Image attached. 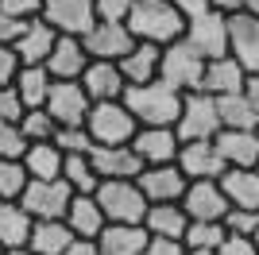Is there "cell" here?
I'll return each mask as SVG.
<instances>
[{"mask_svg": "<svg viewBox=\"0 0 259 255\" xmlns=\"http://www.w3.org/2000/svg\"><path fill=\"white\" fill-rule=\"evenodd\" d=\"M89 162H93V170L101 178H140L143 166H147L132 143H93Z\"/></svg>", "mask_w": 259, "mask_h": 255, "instance_id": "cell-11", "label": "cell"}, {"mask_svg": "<svg viewBox=\"0 0 259 255\" xmlns=\"http://www.w3.org/2000/svg\"><path fill=\"white\" fill-rule=\"evenodd\" d=\"M66 255H105L97 240H85V236H74V244L66 247Z\"/></svg>", "mask_w": 259, "mask_h": 255, "instance_id": "cell-47", "label": "cell"}, {"mask_svg": "<svg viewBox=\"0 0 259 255\" xmlns=\"http://www.w3.org/2000/svg\"><path fill=\"white\" fill-rule=\"evenodd\" d=\"M178 8H182V16L190 20V16H201V12H209L213 8V0H174Z\"/></svg>", "mask_w": 259, "mask_h": 255, "instance_id": "cell-48", "label": "cell"}, {"mask_svg": "<svg viewBox=\"0 0 259 255\" xmlns=\"http://www.w3.org/2000/svg\"><path fill=\"white\" fill-rule=\"evenodd\" d=\"M23 23H27V20H16L12 12L0 8V42H16V39H20V31H23Z\"/></svg>", "mask_w": 259, "mask_h": 255, "instance_id": "cell-46", "label": "cell"}, {"mask_svg": "<svg viewBox=\"0 0 259 255\" xmlns=\"http://www.w3.org/2000/svg\"><path fill=\"white\" fill-rule=\"evenodd\" d=\"M147 240H151V232L143 224H116V221H108L105 232L97 236L105 255H143Z\"/></svg>", "mask_w": 259, "mask_h": 255, "instance_id": "cell-26", "label": "cell"}, {"mask_svg": "<svg viewBox=\"0 0 259 255\" xmlns=\"http://www.w3.org/2000/svg\"><path fill=\"white\" fill-rule=\"evenodd\" d=\"M27 182H31V174H27L23 159H0V201H20Z\"/></svg>", "mask_w": 259, "mask_h": 255, "instance_id": "cell-35", "label": "cell"}, {"mask_svg": "<svg viewBox=\"0 0 259 255\" xmlns=\"http://www.w3.org/2000/svg\"><path fill=\"white\" fill-rule=\"evenodd\" d=\"M217 108H221V124L225 128H251V132H259V108L251 105L248 93L217 97Z\"/></svg>", "mask_w": 259, "mask_h": 255, "instance_id": "cell-32", "label": "cell"}, {"mask_svg": "<svg viewBox=\"0 0 259 255\" xmlns=\"http://www.w3.org/2000/svg\"><path fill=\"white\" fill-rule=\"evenodd\" d=\"M244 12H248V16H255V20H259V0H244Z\"/></svg>", "mask_w": 259, "mask_h": 255, "instance_id": "cell-51", "label": "cell"}, {"mask_svg": "<svg viewBox=\"0 0 259 255\" xmlns=\"http://www.w3.org/2000/svg\"><path fill=\"white\" fill-rule=\"evenodd\" d=\"M182 97L186 93H178V89H170L162 77H155V81H143V85H128L120 101L136 112L140 124H147V128H174L178 116H182Z\"/></svg>", "mask_w": 259, "mask_h": 255, "instance_id": "cell-2", "label": "cell"}, {"mask_svg": "<svg viewBox=\"0 0 259 255\" xmlns=\"http://www.w3.org/2000/svg\"><path fill=\"white\" fill-rule=\"evenodd\" d=\"M27 105H23V97L16 85H0V124H20Z\"/></svg>", "mask_w": 259, "mask_h": 255, "instance_id": "cell-39", "label": "cell"}, {"mask_svg": "<svg viewBox=\"0 0 259 255\" xmlns=\"http://www.w3.org/2000/svg\"><path fill=\"white\" fill-rule=\"evenodd\" d=\"M178 166H182V174L190 182L197 178H221L228 170V162L221 159V151H217L213 139H190V143H182V151H178Z\"/></svg>", "mask_w": 259, "mask_h": 255, "instance_id": "cell-16", "label": "cell"}, {"mask_svg": "<svg viewBox=\"0 0 259 255\" xmlns=\"http://www.w3.org/2000/svg\"><path fill=\"white\" fill-rule=\"evenodd\" d=\"M213 143L228 166H259V132L251 128H221Z\"/></svg>", "mask_w": 259, "mask_h": 255, "instance_id": "cell-20", "label": "cell"}, {"mask_svg": "<svg viewBox=\"0 0 259 255\" xmlns=\"http://www.w3.org/2000/svg\"><path fill=\"white\" fill-rule=\"evenodd\" d=\"M244 93H248V97H251V105L259 108V74H251V77H248V85H244Z\"/></svg>", "mask_w": 259, "mask_h": 255, "instance_id": "cell-50", "label": "cell"}, {"mask_svg": "<svg viewBox=\"0 0 259 255\" xmlns=\"http://www.w3.org/2000/svg\"><path fill=\"white\" fill-rule=\"evenodd\" d=\"M70 244H74V228H70L62 217H58V221H35L31 240H27L31 251H43V255H66Z\"/></svg>", "mask_w": 259, "mask_h": 255, "instance_id": "cell-29", "label": "cell"}, {"mask_svg": "<svg viewBox=\"0 0 259 255\" xmlns=\"http://www.w3.org/2000/svg\"><path fill=\"white\" fill-rule=\"evenodd\" d=\"M255 247H259V232H255Z\"/></svg>", "mask_w": 259, "mask_h": 255, "instance_id": "cell-54", "label": "cell"}, {"mask_svg": "<svg viewBox=\"0 0 259 255\" xmlns=\"http://www.w3.org/2000/svg\"><path fill=\"white\" fill-rule=\"evenodd\" d=\"M62 147L54 143V139H47V143H31L27 147V155H23V166H27V174L31 178H62Z\"/></svg>", "mask_w": 259, "mask_h": 255, "instance_id": "cell-30", "label": "cell"}, {"mask_svg": "<svg viewBox=\"0 0 259 255\" xmlns=\"http://www.w3.org/2000/svg\"><path fill=\"white\" fill-rule=\"evenodd\" d=\"M8 255H43V251H31V247H20V251H8Z\"/></svg>", "mask_w": 259, "mask_h": 255, "instance_id": "cell-52", "label": "cell"}, {"mask_svg": "<svg viewBox=\"0 0 259 255\" xmlns=\"http://www.w3.org/2000/svg\"><path fill=\"white\" fill-rule=\"evenodd\" d=\"M159 66H162V47H155V42H136V47L120 58V74L128 77V85H143V81H155V77H159Z\"/></svg>", "mask_w": 259, "mask_h": 255, "instance_id": "cell-27", "label": "cell"}, {"mask_svg": "<svg viewBox=\"0 0 259 255\" xmlns=\"http://www.w3.org/2000/svg\"><path fill=\"white\" fill-rule=\"evenodd\" d=\"M132 147H136V155H140L147 166H159V162H174V159H178L182 139H178L174 128H147V124H140V132H136V139H132Z\"/></svg>", "mask_w": 259, "mask_h": 255, "instance_id": "cell-19", "label": "cell"}, {"mask_svg": "<svg viewBox=\"0 0 259 255\" xmlns=\"http://www.w3.org/2000/svg\"><path fill=\"white\" fill-rule=\"evenodd\" d=\"M31 139L23 136L20 124H0V159H23Z\"/></svg>", "mask_w": 259, "mask_h": 255, "instance_id": "cell-37", "label": "cell"}, {"mask_svg": "<svg viewBox=\"0 0 259 255\" xmlns=\"http://www.w3.org/2000/svg\"><path fill=\"white\" fill-rule=\"evenodd\" d=\"M186 255H217V251H194V247H186Z\"/></svg>", "mask_w": 259, "mask_h": 255, "instance_id": "cell-53", "label": "cell"}, {"mask_svg": "<svg viewBox=\"0 0 259 255\" xmlns=\"http://www.w3.org/2000/svg\"><path fill=\"white\" fill-rule=\"evenodd\" d=\"M51 85H54V74L47 66H23L20 77H16V89H20V97H23L27 108H47Z\"/></svg>", "mask_w": 259, "mask_h": 255, "instance_id": "cell-31", "label": "cell"}, {"mask_svg": "<svg viewBox=\"0 0 259 255\" xmlns=\"http://www.w3.org/2000/svg\"><path fill=\"white\" fill-rule=\"evenodd\" d=\"M228 54L248 70V77L259 74V20L255 16H248V12L228 16Z\"/></svg>", "mask_w": 259, "mask_h": 255, "instance_id": "cell-14", "label": "cell"}, {"mask_svg": "<svg viewBox=\"0 0 259 255\" xmlns=\"http://www.w3.org/2000/svg\"><path fill=\"white\" fill-rule=\"evenodd\" d=\"M0 255H4V247H0Z\"/></svg>", "mask_w": 259, "mask_h": 255, "instance_id": "cell-55", "label": "cell"}, {"mask_svg": "<svg viewBox=\"0 0 259 255\" xmlns=\"http://www.w3.org/2000/svg\"><path fill=\"white\" fill-rule=\"evenodd\" d=\"M221 190L232 209H259V166H228L221 174Z\"/></svg>", "mask_w": 259, "mask_h": 255, "instance_id": "cell-23", "label": "cell"}, {"mask_svg": "<svg viewBox=\"0 0 259 255\" xmlns=\"http://www.w3.org/2000/svg\"><path fill=\"white\" fill-rule=\"evenodd\" d=\"M93 97L85 93L81 81H54L47 97V112L58 120V128H85Z\"/></svg>", "mask_w": 259, "mask_h": 255, "instance_id": "cell-10", "label": "cell"}, {"mask_svg": "<svg viewBox=\"0 0 259 255\" xmlns=\"http://www.w3.org/2000/svg\"><path fill=\"white\" fill-rule=\"evenodd\" d=\"M85 128L93 143H132L140 132V120L124 101H93Z\"/></svg>", "mask_w": 259, "mask_h": 255, "instance_id": "cell-5", "label": "cell"}, {"mask_svg": "<svg viewBox=\"0 0 259 255\" xmlns=\"http://www.w3.org/2000/svg\"><path fill=\"white\" fill-rule=\"evenodd\" d=\"M70 228H74V236H85V240H97L101 232H105V209H101V201L93 197V193H74V201H70V209H66L62 217Z\"/></svg>", "mask_w": 259, "mask_h": 255, "instance_id": "cell-25", "label": "cell"}, {"mask_svg": "<svg viewBox=\"0 0 259 255\" xmlns=\"http://www.w3.org/2000/svg\"><path fill=\"white\" fill-rule=\"evenodd\" d=\"M213 8L225 16H236V12H244V0H213Z\"/></svg>", "mask_w": 259, "mask_h": 255, "instance_id": "cell-49", "label": "cell"}, {"mask_svg": "<svg viewBox=\"0 0 259 255\" xmlns=\"http://www.w3.org/2000/svg\"><path fill=\"white\" fill-rule=\"evenodd\" d=\"M89 62H93V58H89L81 35H58L51 58H47L43 66L54 74V81H81V74H85Z\"/></svg>", "mask_w": 259, "mask_h": 255, "instance_id": "cell-17", "label": "cell"}, {"mask_svg": "<svg viewBox=\"0 0 259 255\" xmlns=\"http://www.w3.org/2000/svg\"><path fill=\"white\" fill-rule=\"evenodd\" d=\"M217 255H259L255 236H236V232H228L225 240H221V247H217Z\"/></svg>", "mask_w": 259, "mask_h": 255, "instance_id": "cell-42", "label": "cell"}, {"mask_svg": "<svg viewBox=\"0 0 259 255\" xmlns=\"http://www.w3.org/2000/svg\"><path fill=\"white\" fill-rule=\"evenodd\" d=\"M197 54L205 58H225L228 54V16L225 12H201V16H190L186 20V35H182Z\"/></svg>", "mask_w": 259, "mask_h": 255, "instance_id": "cell-8", "label": "cell"}, {"mask_svg": "<svg viewBox=\"0 0 259 255\" xmlns=\"http://www.w3.org/2000/svg\"><path fill=\"white\" fill-rule=\"evenodd\" d=\"M20 128H23V136L31 139V143H47V139L58 136V120H54L47 108H27L23 120H20Z\"/></svg>", "mask_w": 259, "mask_h": 255, "instance_id": "cell-36", "label": "cell"}, {"mask_svg": "<svg viewBox=\"0 0 259 255\" xmlns=\"http://www.w3.org/2000/svg\"><path fill=\"white\" fill-rule=\"evenodd\" d=\"M143 255H186V244L182 240H166V236H151Z\"/></svg>", "mask_w": 259, "mask_h": 255, "instance_id": "cell-45", "label": "cell"}, {"mask_svg": "<svg viewBox=\"0 0 259 255\" xmlns=\"http://www.w3.org/2000/svg\"><path fill=\"white\" fill-rule=\"evenodd\" d=\"M81 42H85L89 58H101V62H120V58H124V54H128L140 39L132 35L128 23H120V20H97L85 35H81Z\"/></svg>", "mask_w": 259, "mask_h": 255, "instance_id": "cell-9", "label": "cell"}, {"mask_svg": "<svg viewBox=\"0 0 259 255\" xmlns=\"http://www.w3.org/2000/svg\"><path fill=\"white\" fill-rule=\"evenodd\" d=\"M20 201L35 221H58V217H66V209L74 201V186L66 178H31Z\"/></svg>", "mask_w": 259, "mask_h": 255, "instance_id": "cell-7", "label": "cell"}, {"mask_svg": "<svg viewBox=\"0 0 259 255\" xmlns=\"http://www.w3.org/2000/svg\"><path fill=\"white\" fill-rule=\"evenodd\" d=\"M132 4L136 0H97V16L101 20H128V12H132Z\"/></svg>", "mask_w": 259, "mask_h": 255, "instance_id": "cell-44", "label": "cell"}, {"mask_svg": "<svg viewBox=\"0 0 259 255\" xmlns=\"http://www.w3.org/2000/svg\"><path fill=\"white\" fill-rule=\"evenodd\" d=\"M225 236H228L225 221H190V228H186V236H182V244L194 247V251H217Z\"/></svg>", "mask_w": 259, "mask_h": 255, "instance_id": "cell-33", "label": "cell"}, {"mask_svg": "<svg viewBox=\"0 0 259 255\" xmlns=\"http://www.w3.org/2000/svg\"><path fill=\"white\" fill-rule=\"evenodd\" d=\"M43 20L54 23L62 35H85L101 16H97V0H47Z\"/></svg>", "mask_w": 259, "mask_h": 255, "instance_id": "cell-15", "label": "cell"}, {"mask_svg": "<svg viewBox=\"0 0 259 255\" xmlns=\"http://www.w3.org/2000/svg\"><path fill=\"white\" fill-rule=\"evenodd\" d=\"M140 190L147 193V201L151 205H162V201H182L186 186H190V178L182 174V166L178 162H159V166H143L140 178Z\"/></svg>", "mask_w": 259, "mask_h": 255, "instance_id": "cell-13", "label": "cell"}, {"mask_svg": "<svg viewBox=\"0 0 259 255\" xmlns=\"http://www.w3.org/2000/svg\"><path fill=\"white\" fill-rule=\"evenodd\" d=\"M225 228L236 236H255L259 232V209H228L225 212Z\"/></svg>", "mask_w": 259, "mask_h": 255, "instance_id": "cell-40", "label": "cell"}, {"mask_svg": "<svg viewBox=\"0 0 259 255\" xmlns=\"http://www.w3.org/2000/svg\"><path fill=\"white\" fill-rule=\"evenodd\" d=\"M124 23L140 42H155V47H170L186 35V16L174 0H136Z\"/></svg>", "mask_w": 259, "mask_h": 255, "instance_id": "cell-1", "label": "cell"}, {"mask_svg": "<svg viewBox=\"0 0 259 255\" xmlns=\"http://www.w3.org/2000/svg\"><path fill=\"white\" fill-rule=\"evenodd\" d=\"M0 8L12 12L16 20H35V16H43L47 0H0Z\"/></svg>", "mask_w": 259, "mask_h": 255, "instance_id": "cell-43", "label": "cell"}, {"mask_svg": "<svg viewBox=\"0 0 259 255\" xmlns=\"http://www.w3.org/2000/svg\"><path fill=\"white\" fill-rule=\"evenodd\" d=\"M143 228L151 236H166V240H182L186 228H190V212L182 209V201H162L151 205L147 217H143Z\"/></svg>", "mask_w": 259, "mask_h": 255, "instance_id": "cell-28", "label": "cell"}, {"mask_svg": "<svg viewBox=\"0 0 259 255\" xmlns=\"http://www.w3.org/2000/svg\"><path fill=\"white\" fill-rule=\"evenodd\" d=\"M93 197L101 201L108 221L116 224H143L151 201H147V193L140 190V182L136 178H101V186L93 190Z\"/></svg>", "mask_w": 259, "mask_h": 255, "instance_id": "cell-3", "label": "cell"}, {"mask_svg": "<svg viewBox=\"0 0 259 255\" xmlns=\"http://www.w3.org/2000/svg\"><path fill=\"white\" fill-rule=\"evenodd\" d=\"M20 70H23V58H20V51H16L12 42H0V85H16Z\"/></svg>", "mask_w": 259, "mask_h": 255, "instance_id": "cell-41", "label": "cell"}, {"mask_svg": "<svg viewBox=\"0 0 259 255\" xmlns=\"http://www.w3.org/2000/svg\"><path fill=\"white\" fill-rule=\"evenodd\" d=\"M31 228H35V217L23 209V201H0V247H4V255L27 247Z\"/></svg>", "mask_w": 259, "mask_h": 255, "instance_id": "cell-22", "label": "cell"}, {"mask_svg": "<svg viewBox=\"0 0 259 255\" xmlns=\"http://www.w3.org/2000/svg\"><path fill=\"white\" fill-rule=\"evenodd\" d=\"M244 85H248V70H244L232 54H225V58H209L205 81H201V89H205V93L228 97V93H244Z\"/></svg>", "mask_w": 259, "mask_h": 255, "instance_id": "cell-24", "label": "cell"}, {"mask_svg": "<svg viewBox=\"0 0 259 255\" xmlns=\"http://www.w3.org/2000/svg\"><path fill=\"white\" fill-rule=\"evenodd\" d=\"M182 209L190 212V221H225V212L232 209L221 190V178H197L186 186Z\"/></svg>", "mask_w": 259, "mask_h": 255, "instance_id": "cell-12", "label": "cell"}, {"mask_svg": "<svg viewBox=\"0 0 259 255\" xmlns=\"http://www.w3.org/2000/svg\"><path fill=\"white\" fill-rule=\"evenodd\" d=\"M221 108H217V97L205 93V89H194V93L182 97V116L174 124L178 139L190 143V139H213L221 132Z\"/></svg>", "mask_w": 259, "mask_h": 255, "instance_id": "cell-6", "label": "cell"}, {"mask_svg": "<svg viewBox=\"0 0 259 255\" xmlns=\"http://www.w3.org/2000/svg\"><path fill=\"white\" fill-rule=\"evenodd\" d=\"M58 35H62V31H58L54 23H47L43 16H35V20L23 23L20 39L12 42V47L20 51L23 66H43L47 58H51V51H54V42H58Z\"/></svg>", "mask_w": 259, "mask_h": 255, "instance_id": "cell-18", "label": "cell"}, {"mask_svg": "<svg viewBox=\"0 0 259 255\" xmlns=\"http://www.w3.org/2000/svg\"><path fill=\"white\" fill-rule=\"evenodd\" d=\"M54 143L62 147V155H89L93 136H89V128H58Z\"/></svg>", "mask_w": 259, "mask_h": 255, "instance_id": "cell-38", "label": "cell"}, {"mask_svg": "<svg viewBox=\"0 0 259 255\" xmlns=\"http://www.w3.org/2000/svg\"><path fill=\"white\" fill-rule=\"evenodd\" d=\"M62 178L74 186V193H93V190L101 186V174L93 170L89 155H66V162H62Z\"/></svg>", "mask_w": 259, "mask_h": 255, "instance_id": "cell-34", "label": "cell"}, {"mask_svg": "<svg viewBox=\"0 0 259 255\" xmlns=\"http://www.w3.org/2000/svg\"><path fill=\"white\" fill-rule=\"evenodd\" d=\"M81 85H85V93L93 101H120L124 89H128V77L120 74V62H93L85 66V74H81Z\"/></svg>", "mask_w": 259, "mask_h": 255, "instance_id": "cell-21", "label": "cell"}, {"mask_svg": "<svg viewBox=\"0 0 259 255\" xmlns=\"http://www.w3.org/2000/svg\"><path fill=\"white\" fill-rule=\"evenodd\" d=\"M205 66H209L205 54H197L186 39H178V42H170V47H162L159 77L170 85V89H178V93H194V89H201V81H205Z\"/></svg>", "mask_w": 259, "mask_h": 255, "instance_id": "cell-4", "label": "cell"}]
</instances>
